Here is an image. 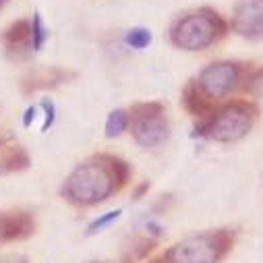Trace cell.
I'll return each mask as SVG.
<instances>
[{
	"label": "cell",
	"mask_w": 263,
	"mask_h": 263,
	"mask_svg": "<svg viewBox=\"0 0 263 263\" xmlns=\"http://www.w3.org/2000/svg\"><path fill=\"white\" fill-rule=\"evenodd\" d=\"M130 174V166L118 156H91L67 176L60 195L77 208H93L124 189Z\"/></svg>",
	"instance_id": "6da1fadb"
},
{
	"label": "cell",
	"mask_w": 263,
	"mask_h": 263,
	"mask_svg": "<svg viewBox=\"0 0 263 263\" xmlns=\"http://www.w3.org/2000/svg\"><path fill=\"white\" fill-rule=\"evenodd\" d=\"M234 230H208L191 234L149 263H220L234 247Z\"/></svg>",
	"instance_id": "7a4b0ae2"
},
{
	"label": "cell",
	"mask_w": 263,
	"mask_h": 263,
	"mask_svg": "<svg viewBox=\"0 0 263 263\" xmlns=\"http://www.w3.org/2000/svg\"><path fill=\"white\" fill-rule=\"evenodd\" d=\"M228 33L226 21L214 9H199L178 17L170 27V42L186 52H199Z\"/></svg>",
	"instance_id": "3957f363"
},
{
	"label": "cell",
	"mask_w": 263,
	"mask_h": 263,
	"mask_svg": "<svg viewBox=\"0 0 263 263\" xmlns=\"http://www.w3.org/2000/svg\"><path fill=\"white\" fill-rule=\"evenodd\" d=\"M257 116L259 110L253 102L234 100L224 104L222 108H216L214 116L210 120H203L195 130L201 137H210L218 143H236L251 133Z\"/></svg>",
	"instance_id": "277c9868"
},
{
	"label": "cell",
	"mask_w": 263,
	"mask_h": 263,
	"mask_svg": "<svg viewBox=\"0 0 263 263\" xmlns=\"http://www.w3.org/2000/svg\"><path fill=\"white\" fill-rule=\"evenodd\" d=\"M128 128L137 145L154 149L168 139L170 124L166 118V108L160 102H139L128 110Z\"/></svg>",
	"instance_id": "5b68a950"
},
{
	"label": "cell",
	"mask_w": 263,
	"mask_h": 263,
	"mask_svg": "<svg viewBox=\"0 0 263 263\" xmlns=\"http://www.w3.org/2000/svg\"><path fill=\"white\" fill-rule=\"evenodd\" d=\"M195 81L212 102H218L230 96L238 87V83L242 81V67L232 60L212 62L199 73V77Z\"/></svg>",
	"instance_id": "8992f818"
},
{
	"label": "cell",
	"mask_w": 263,
	"mask_h": 263,
	"mask_svg": "<svg viewBox=\"0 0 263 263\" xmlns=\"http://www.w3.org/2000/svg\"><path fill=\"white\" fill-rule=\"evenodd\" d=\"M232 31L247 40L263 37V0H240L232 13Z\"/></svg>",
	"instance_id": "52a82bcc"
},
{
	"label": "cell",
	"mask_w": 263,
	"mask_h": 263,
	"mask_svg": "<svg viewBox=\"0 0 263 263\" xmlns=\"http://www.w3.org/2000/svg\"><path fill=\"white\" fill-rule=\"evenodd\" d=\"M35 232V220L29 212H11L0 216V242L25 240Z\"/></svg>",
	"instance_id": "ba28073f"
},
{
	"label": "cell",
	"mask_w": 263,
	"mask_h": 263,
	"mask_svg": "<svg viewBox=\"0 0 263 263\" xmlns=\"http://www.w3.org/2000/svg\"><path fill=\"white\" fill-rule=\"evenodd\" d=\"M182 104L184 108L199 120H210L216 112V102H212L197 85V81H189L182 89Z\"/></svg>",
	"instance_id": "9c48e42d"
},
{
	"label": "cell",
	"mask_w": 263,
	"mask_h": 263,
	"mask_svg": "<svg viewBox=\"0 0 263 263\" xmlns=\"http://www.w3.org/2000/svg\"><path fill=\"white\" fill-rule=\"evenodd\" d=\"M3 40H5V46H7V52L9 54H15L19 58L27 56L29 52H33V44H31V21H27V19L15 21L5 31Z\"/></svg>",
	"instance_id": "30bf717a"
},
{
	"label": "cell",
	"mask_w": 263,
	"mask_h": 263,
	"mask_svg": "<svg viewBox=\"0 0 263 263\" xmlns=\"http://www.w3.org/2000/svg\"><path fill=\"white\" fill-rule=\"evenodd\" d=\"M31 166V158L25 152V147L17 145L15 141L0 147V174H11V172H23Z\"/></svg>",
	"instance_id": "8fae6325"
},
{
	"label": "cell",
	"mask_w": 263,
	"mask_h": 263,
	"mask_svg": "<svg viewBox=\"0 0 263 263\" xmlns=\"http://www.w3.org/2000/svg\"><path fill=\"white\" fill-rule=\"evenodd\" d=\"M71 77H75L73 73H67L62 69H50V71H44V73H35L31 75L29 79L23 81V91L25 93H31L35 89H48V87H56L64 81H69Z\"/></svg>",
	"instance_id": "7c38bea8"
},
{
	"label": "cell",
	"mask_w": 263,
	"mask_h": 263,
	"mask_svg": "<svg viewBox=\"0 0 263 263\" xmlns=\"http://www.w3.org/2000/svg\"><path fill=\"white\" fill-rule=\"evenodd\" d=\"M128 124H130L128 110H122V108L112 110V112L108 114V118H106L104 133H106V137H108V139H116V137H120V135L124 133V130L128 128Z\"/></svg>",
	"instance_id": "4fadbf2b"
},
{
	"label": "cell",
	"mask_w": 263,
	"mask_h": 263,
	"mask_svg": "<svg viewBox=\"0 0 263 263\" xmlns=\"http://www.w3.org/2000/svg\"><path fill=\"white\" fill-rule=\"evenodd\" d=\"M154 35L147 27H133V29H128L126 35H124V42L128 48H133V50H145L149 44H152Z\"/></svg>",
	"instance_id": "5bb4252c"
},
{
	"label": "cell",
	"mask_w": 263,
	"mask_h": 263,
	"mask_svg": "<svg viewBox=\"0 0 263 263\" xmlns=\"http://www.w3.org/2000/svg\"><path fill=\"white\" fill-rule=\"evenodd\" d=\"M48 40V27L40 15V11L33 13V19H31V44H33V52H40L44 48Z\"/></svg>",
	"instance_id": "9a60e30c"
},
{
	"label": "cell",
	"mask_w": 263,
	"mask_h": 263,
	"mask_svg": "<svg viewBox=\"0 0 263 263\" xmlns=\"http://www.w3.org/2000/svg\"><path fill=\"white\" fill-rule=\"evenodd\" d=\"M154 247H156V240H152V238H137V240L133 242V249H128V251L124 253V261H126V263H135V261L147 257Z\"/></svg>",
	"instance_id": "2e32d148"
},
{
	"label": "cell",
	"mask_w": 263,
	"mask_h": 263,
	"mask_svg": "<svg viewBox=\"0 0 263 263\" xmlns=\"http://www.w3.org/2000/svg\"><path fill=\"white\" fill-rule=\"evenodd\" d=\"M120 214H122V210H110V212L102 214L100 218H96V220H93V222L87 226V234H89V236H93V234H98L100 230L108 228L110 224H114V222L120 218Z\"/></svg>",
	"instance_id": "e0dca14e"
},
{
	"label": "cell",
	"mask_w": 263,
	"mask_h": 263,
	"mask_svg": "<svg viewBox=\"0 0 263 263\" xmlns=\"http://www.w3.org/2000/svg\"><path fill=\"white\" fill-rule=\"evenodd\" d=\"M245 91H249V93L255 96V98L263 96V67L257 69V71H253V73L247 77V81H245Z\"/></svg>",
	"instance_id": "ac0fdd59"
},
{
	"label": "cell",
	"mask_w": 263,
	"mask_h": 263,
	"mask_svg": "<svg viewBox=\"0 0 263 263\" xmlns=\"http://www.w3.org/2000/svg\"><path fill=\"white\" fill-rule=\"evenodd\" d=\"M40 108L44 110V124H42V133H48V128L54 124V120H56V106H54V102L52 100H48V98H44L42 102H40Z\"/></svg>",
	"instance_id": "d6986e66"
},
{
	"label": "cell",
	"mask_w": 263,
	"mask_h": 263,
	"mask_svg": "<svg viewBox=\"0 0 263 263\" xmlns=\"http://www.w3.org/2000/svg\"><path fill=\"white\" fill-rule=\"evenodd\" d=\"M35 116H37V108H35V106H29V108L23 112V126H25V128H29V126L33 124Z\"/></svg>",
	"instance_id": "ffe728a7"
},
{
	"label": "cell",
	"mask_w": 263,
	"mask_h": 263,
	"mask_svg": "<svg viewBox=\"0 0 263 263\" xmlns=\"http://www.w3.org/2000/svg\"><path fill=\"white\" fill-rule=\"evenodd\" d=\"M0 263H29V261L23 255H5L0 257Z\"/></svg>",
	"instance_id": "44dd1931"
},
{
	"label": "cell",
	"mask_w": 263,
	"mask_h": 263,
	"mask_svg": "<svg viewBox=\"0 0 263 263\" xmlns=\"http://www.w3.org/2000/svg\"><path fill=\"white\" fill-rule=\"evenodd\" d=\"M149 186H152V182H147V180H145V182H141V184L133 191V199H135V201H137V199H141V197L149 191Z\"/></svg>",
	"instance_id": "7402d4cb"
},
{
	"label": "cell",
	"mask_w": 263,
	"mask_h": 263,
	"mask_svg": "<svg viewBox=\"0 0 263 263\" xmlns=\"http://www.w3.org/2000/svg\"><path fill=\"white\" fill-rule=\"evenodd\" d=\"M13 141H15V137L9 133V130L0 128V147H5V145H9V143H13Z\"/></svg>",
	"instance_id": "603a6c76"
},
{
	"label": "cell",
	"mask_w": 263,
	"mask_h": 263,
	"mask_svg": "<svg viewBox=\"0 0 263 263\" xmlns=\"http://www.w3.org/2000/svg\"><path fill=\"white\" fill-rule=\"evenodd\" d=\"M7 3H9V0H0V9H3V7L7 5Z\"/></svg>",
	"instance_id": "cb8c5ba5"
},
{
	"label": "cell",
	"mask_w": 263,
	"mask_h": 263,
	"mask_svg": "<svg viewBox=\"0 0 263 263\" xmlns=\"http://www.w3.org/2000/svg\"><path fill=\"white\" fill-rule=\"evenodd\" d=\"M93 263H104V261H93Z\"/></svg>",
	"instance_id": "d4e9b609"
}]
</instances>
